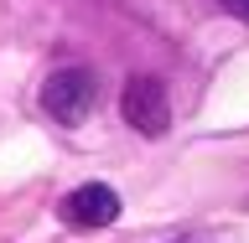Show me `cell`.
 I'll use <instances>...</instances> for the list:
<instances>
[{
  "instance_id": "277c9868",
  "label": "cell",
  "mask_w": 249,
  "mask_h": 243,
  "mask_svg": "<svg viewBox=\"0 0 249 243\" xmlns=\"http://www.w3.org/2000/svg\"><path fill=\"white\" fill-rule=\"evenodd\" d=\"M223 11H229L233 21H244V26H249V0H223Z\"/></svg>"
},
{
  "instance_id": "7a4b0ae2",
  "label": "cell",
  "mask_w": 249,
  "mask_h": 243,
  "mask_svg": "<svg viewBox=\"0 0 249 243\" xmlns=\"http://www.w3.org/2000/svg\"><path fill=\"white\" fill-rule=\"evenodd\" d=\"M124 124L140 130L145 140L166 135L171 104H166V83H161V78H130V83H124Z\"/></svg>"
},
{
  "instance_id": "3957f363",
  "label": "cell",
  "mask_w": 249,
  "mask_h": 243,
  "mask_svg": "<svg viewBox=\"0 0 249 243\" xmlns=\"http://www.w3.org/2000/svg\"><path fill=\"white\" fill-rule=\"evenodd\" d=\"M120 217V192L104 181H83L62 197V223L68 228H109Z\"/></svg>"
},
{
  "instance_id": "6da1fadb",
  "label": "cell",
  "mask_w": 249,
  "mask_h": 243,
  "mask_svg": "<svg viewBox=\"0 0 249 243\" xmlns=\"http://www.w3.org/2000/svg\"><path fill=\"white\" fill-rule=\"evenodd\" d=\"M93 104H99V78L89 67H57V73L47 78V88H42V109L57 124H68V130L89 119Z\"/></svg>"
}]
</instances>
